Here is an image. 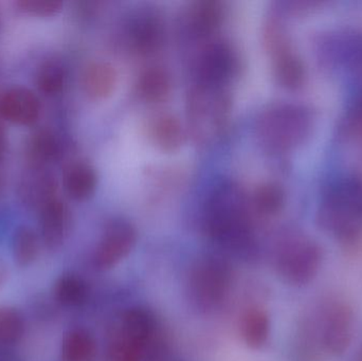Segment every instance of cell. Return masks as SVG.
<instances>
[{"label": "cell", "mask_w": 362, "mask_h": 361, "mask_svg": "<svg viewBox=\"0 0 362 361\" xmlns=\"http://www.w3.org/2000/svg\"><path fill=\"white\" fill-rule=\"evenodd\" d=\"M249 195L238 182L225 179L209 193L204 208V230L230 247H247L255 242Z\"/></svg>", "instance_id": "1"}, {"label": "cell", "mask_w": 362, "mask_h": 361, "mask_svg": "<svg viewBox=\"0 0 362 361\" xmlns=\"http://www.w3.org/2000/svg\"><path fill=\"white\" fill-rule=\"evenodd\" d=\"M317 224L346 248L362 242V179L342 176L329 182L319 199Z\"/></svg>", "instance_id": "2"}, {"label": "cell", "mask_w": 362, "mask_h": 361, "mask_svg": "<svg viewBox=\"0 0 362 361\" xmlns=\"http://www.w3.org/2000/svg\"><path fill=\"white\" fill-rule=\"evenodd\" d=\"M315 117L308 106L291 102L268 104L257 114L255 133L268 152L289 153L312 137Z\"/></svg>", "instance_id": "3"}, {"label": "cell", "mask_w": 362, "mask_h": 361, "mask_svg": "<svg viewBox=\"0 0 362 361\" xmlns=\"http://www.w3.org/2000/svg\"><path fill=\"white\" fill-rule=\"evenodd\" d=\"M231 110L230 87L194 81L185 99L187 135L198 146L214 143L225 131Z\"/></svg>", "instance_id": "4"}, {"label": "cell", "mask_w": 362, "mask_h": 361, "mask_svg": "<svg viewBox=\"0 0 362 361\" xmlns=\"http://www.w3.org/2000/svg\"><path fill=\"white\" fill-rule=\"evenodd\" d=\"M321 246L299 230L281 233L274 250V265L279 277L289 285L304 286L318 275L322 264Z\"/></svg>", "instance_id": "5"}, {"label": "cell", "mask_w": 362, "mask_h": 361, "mask_svg": "<svg viewBox=\"0 0 362 361\" xmlns=\"http://www.w3.org/2000/svg\"><path fill=\"white\" fill-rule=\"evenodd\" d=\"M262 38L272 59V76L276 84L286 90L301 88L305 82V66L291 42L286 27L276 15L266 19Z\"/></svg>", "instance_id": "6"}, {"label": "cell", "mask_w": 362, "mask_h": 361, "mask_svg": "<svg viewBox=\"0 0 362 361\" xmlns=\"http://www.w3.org/2000/svg\"><path fill=\"white\" fill-rule=\"evenodd\" d=\"M154 326L153 316L146 309L124 312L110 332L107 361H141Z\"/></svg>", "instance_id": "7"}, {"label": "cell", "mask_w": 362, "mask_h": 361, "mask_svg": "<svg viewBox=\"0 0 362 361\" xmlns=\"http://www.w3.org/2000/svg\"><path fill=\"white\" fill-rule=\"evenodd\" d=\"M194 81L230 87L240 70L235 47L223 38L212 37L200 45L193 61Z\"/></svg>", "instance_id": "8"}, {"label": "cell", "mask_w": 362, "mask_h": 361, "mask_svg": "<svg viewBox=\"0 0 362 361\" xmlns=\"http://www.w3.org/2000/svg\"><path fill=\"white\" fill-rule=\"evenodd\" d=\"M230 284L231 273L225 262L206 256L192 267L187 284L189 298L200 309L212 311L225 300Z\"/></svg>", "instance_id": "9"}, {"label": "cell", "mask_w": 362, "mask_h": 361, "mask_svg": "<svg viewBox=\"0 0 362 361\" xmlns=\"http://www.w3.org/2000/svg\"><path fill=\"white\" fill-rule=\"evenodd\" d=\"M354 312L341 300L329 301L323 307L317 326V341L321 349L334 356L346 353L354 334Z\"/></svg>", "instance_id": "10"}, {"label": "cell", "mask_w": 362, "mask_h": 361, "mask_svg": "<svg viewBox=\"0 0 362 361\" xmlns=\"http://www.w3.org/2000/svg\"><path fill=\"white\" fill-rule=\"evenodd\" d=\"M320 61L331 69H344L362 81V35L340 33L320 45Z\"/></svg>", "instance_id": "11"}, {"label": "cell", "mask_w": 362, "mask_h": 361, "mask_svg": "<svg viewBox=\"0 0 362 361\" xmlns=\"http://www.w3.org/2000/svg\"><path fill=\"white\" fill-rule=\"evenodd\" d=\"M138 233L131 222L115 218L106 225L95 254V261L101 268L116 266L127 258L137 243Z\"/></svg>", "instance_id": "12"}, {"label": "cell", "mask_w": 362, "mask_h": 361, "mask_svg": "<svg viewBox=\"0 0 362 361\" xmlns=\"http://www.w3.org/2000/svg\"><path fill=\"white\" fill-rule=\"evenodd\" d=\"M225 19V6L221 2L200 0L192 2L185 11V25L189 35L200 42L214 37Z\"/></svg>", "instance_id": "13"}, {"label": "cell", "mask_w": 362, "mask_h": 361, "mask_svg": "<svg viewBox=\"0 0 362 361\" xmlns=\"http://www.w3.org/2000/svg\"><path fill=\"white\" fill-rule=\"evenodd\" d=\"M163 25L160 17L151 11L136 15L129 23V42L139 54L148 55L160 48Z\"/></svg>", "instance_id": "14"}, {"label": "cell", "mask_w": 362, "mask_h": 361, "mask_svg": "<svg viewBox=\"0 0 362 361\" xmlns=\"http://www.w3.org/2000/svg\"><path fill=\"white\" fill-rule=\"evenodd\" d=\"M187 134L180 118L172 112H157L148 120V138L161 152H178L185 144Z\"/></svg>", "instance_id": "15"}, {"label": "cell", "mask_w": 362, "mask_h": 361, "mask_svg": "<svg viewBox=\"0 0 362 361\" xmlns=\"http://www.w3.org/2000/svg\"><path fill=\"white\" fill-rule=\"evenodd\" d=\"M38 97L30 89L15 87L0 97V114L6 120L21 125H31L40 117Z\"/></svg>", "instance_id": "16"}, {"label": "cell", "mask_w": 362, "mask_h": 361, "mask_svg": "<svg viewBox=\"0 0 362 361\" xmlns=\"http://www.w3.org/2000/svg\"><path fill=\"white\" fill-rule=\"evenodd\" d=\"M118 81V71L112 64L105 61H91L83 71V90L91 100L103 101L114 95Z\"/></svg>", "instance_id": "17"}, {"label": "cell", "mask_w": 362, "mask_h": 361, "mask_svg": "<svg viewBox=\"0 0 362 361\" xmlns=\"http://www.w3.org/2000/svg\"><path fill=\"white\" fill-rule=\"evenodd\" d=\"M136 89L140 99L146 103H165L171 97L173 89L171 74L161 66H148L138 76Z\"/></svg>", "instance_id": "18"}, {"label": "cell", "mask_w": 362, "mask_h": 361, "mask_svg": "<svg viewBox=\"0 0 362 361\" xmlns=\"http://www.w3.org/2000/svg\"><path fill=\"white\" fill-rule=\"evenodd\" d=\"M248 195L251 212L259 218H274L286 205L285 189L276 182H261Z\"/></svg>", "instance_id": "19"}, {"label": "cell", "mask_w": 362, "mask_h": 361, "mask_svg": "<svg viewBox=\"0 0 362 361\" xmlns=\"http://www.w3.org/2000/svg\"><path fill=\"white\" fill-rule=\"evenodd\" d=\"M97 186V172L87 161H76L65 170L64 187L72 199L86 201L90 199Z\"/></svg>", "instance_id": "20"}, {"label": "cell", "mask_w": 362, "mask_h": 361, "mask_svg": "<svg viewBox=\"0 0 362 361\" xmlns=\"http://www.w3.org/2000/svg\"><path fill=\"white\" fill-rule=\"evenodd\" d=\"M240 332L243 341L253 350L263 348L270 335V319L267 312L257 307L247 309L240 318Z\"/></svg>", "instance_id": "21"}, {"label": "cell", "mask_w": 362, "mask_h": 361, "mask_svg": "<svg viewBox=\"0 0 362 361\" xmlns=\"http://www.w3.org/2000/svg\"><path fill=\"white\" fill-rule=\"evenodd\" d=\"M339 134L346 141L362 144V93L346 107L340 121Z\"/></svg>", "instance_id": "22"}, {"label": "cell", "mask_w": 362, "mask_h": 361, "mask_svg": "<svg viewBox=\"0 0 362 361\" xmlns=\"http://www.w3.org/2000/svg\"><path fill=\"white\" fill-rule=\"evenodd\" d=\"M66 81V71L59 61H46L37 74V85L46 95H52L61 93Z\"/></svg>", "instance_id": "23"}, {"label": "cell", "mask_w": 362, "mask_h": 361, "mask_svg": "<svg viewBox=\"0 0 362 361\" xmlns=\"http://www.w3.org/2000/svg\"><path fill=\"white\" fill-rule=\"evenodd\" d=\"M30 146V154L38 162H48L57 155V141L49 131L36 133L32 138Z\"/></svg>", "instance_id": "24"}, {"label": "cell", "mask_w": 362, "mask_h": 361, "mask_svg": "<svg viewBox=\"0 0 362 361\" xmlns=\"http://www.w3.org/2000/svg\"><path fill=\"white\" fill-rule=\"evenodd\" d=\"M16 4L23 12L42 17L53 16L63 8V2L57 0H21Z\"/></svg>", "instance_id": "25"}, {"label": "cell", "mask_w": 362, "mask_h": 361, "mask_svg": "<svg viewBox=\"0 0 362 361\" xmlns=\"http://www.w3.org/2000/svg\"><path fill=\"white\" fill-rule=\"evenodd\" d=\"M70 356L76 361H88L95 354V343L85 333H76L69 345Z\"/></svg>", "instance_id": "26"}, {"label": "cell", "mask_w": 362, "mask_h": 361, "mask_svg": "<svg viewBox=\"0 0 362 361\" xmlns=\"http://www.w3.org/2000/svg\"><path fill=\"white\" fill-rule=\"evenodd\" d=\"M6 133H4V129H2L1 125H0V159H1L2 156H4V150H6Z\"/></svg>", "instance_id": "27"}, {"label": "cell", "mask_w": 362, "mask_h": 361, "mask_svg": "<svg viewBox=\"0 0 362 361\" xmlns=\"http://www.w3.org/2000/svg\"><path fill=\"white\" fill-rule=\"evenodd\" d=\"M359 361H362V353H361V358H359Z\"/></svg>", "instance_id": "28"}]
</instances>
